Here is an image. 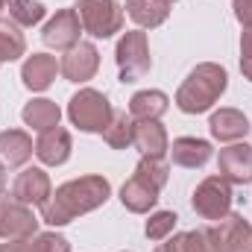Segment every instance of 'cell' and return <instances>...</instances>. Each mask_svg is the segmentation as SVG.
Instances as JSON below:
<instances>
[{"label": "cell", "mask_w": 252, "mask_h": 252, "mask_svg": "<svg viewBox=\"0 0 252 252\" xmlns=\"http://www.w3.org/2000/svg\"><path fill=\"white\" fill-rule=\"evenodd\" d=\"M112 196V185L106 176H79L70 179L50 193V199L41 205V220L47 226H67L79 214H88Z\"/></svg>", "instance_id": "1"}, {"label": "cell", "mask_w": 252, "mask_h": 252, "mask_svg": "<svg viewBox=\"0 0 252 252\" xmlns=\"http://www.w3.org/2000/svg\"><path fill=\"white\" fill-rule=\"evenodd\" d=\"M229 85V73L226 67L217 62H202L188 73V79L179 85L176 91V106L185 115H202L208 112L226 91Z\"/></svg>", "instance_id": "2"}, {"label": "cell", "mask_w": 252, "mask_h": 252, "mask_svg": "<svg viewBox=\"0 0 252 252\" xmlns=\"http://www.w3.org/2000/svg\"><path fill=\"white\" fill-rule=\"evenodd\" d=\"M67 118L79 132H100L103 135V129L115 118V109H112V103L103 91L79 88L67 103Z\"/></svg>", "instance_id": "3"}, {"label": "cell", "mask_w": 252, "mask_h": 252, "mask_svg": "<svg viewBox=\"0 0 252 252\" xmlns=\"http://www.w3.org/2000/svg\"><path fill=\"white\" fill-rule=\"evenodd\" d=\"M115 62L121 82H138L150 73L153 59H150V44H147V32L144 30H129L121 35L118 47H115Z\"/></svg>", "instance_id": "4"}, {"label": "cell", "mask_w": 252, "mask_h": 252, "mask_svg": "<svg viewBox=\"0 0 252 252\" xmlns=\"http://www.w3.org/2000/svg\"><path fill=\"white\" fill-rule=\"evenodd\" d=\"M79 24L94 38H112L124 30V9L118 0H76Z\"/></svg>", "instance_id": "5"}, {"label": "cell", "mask_w": 252, "mask_h": 252, "mask_svg": "<svg viewBox=\"0 0 252 252\" xmlns=\"http://www.w3.org/2000/svg\"><path fill=\"white\" fill-rule=\"evenodd\" d=\"M190 205L202 220H223L232 211V185L223 176H205L193 190Z\"/></svg>", "instance_id": "6"}, {"label": "cell", "mask_w": 252, "mask_h": 252, "mask_svg": "<svg viewBox=\"0 0 252 252\" xmlns=\"http://www.w3.org/2000/svg\"><path fill=\"white\" fill-rule=\"evenodd\" d=\"M217 252H252V226L244 220V214H226L217 220V226L205 229Z\"/></svg>", "instance_id": "7"}, {"label": "cell", "mask_w": 252, "mask_h": 252, "mask_svg": "<svg viewBox=\"0 0 252 252\" xmlns=\"http://www.w3.org/2000/svg\"><path fill=\"white\" fill-rule=\"evenodd\" d=\"M38 235V217L32 214L30 205L3 196L0 199V238L3 241H24Z\"/></svg>", "instance_id": "8"}, {"label": "cell", "mask_w": 252, "mask_h": 252, "mask_svg": "<svg viewBox=\"0 0 252 252\" xmlns=\"http://www.w3.org/2000/svg\"><path fill=\"white\" fill-rule=\"evenodd\" d=\"M85 30H82V24H79V15H76V9L70 6V9H59L47 24H44V30H41V38H44V44L47 47H53V50H70L73 44H79Z\"/></svg>", "instance_id": "9"}, {"label": "cell", "mask_w": 252, "mask_h": 252, "mask_svg": "<svg viewBox=\"0 0 252 252\" xmlns=\"http://www.w3.org/2000/svg\"><path fill=\"white\" fill-rule=\"evenodd\" d=\"M100 67V50L91 41H79L70 50H64L59 59V73L67 82H88Z\"/></svg>", "instance_id": "10"}, {"label": "cell", "mask_w": 252, "mask_h": 252, "mask_svg": "<svg viewBox=\"0 0 252 252\" xmlns=\"http://www.w3.org/2000/svg\"><path fill=\"white\" fill-rule=\"evenodd\" d=\"M217 170L229 185H250L252 182V147L250 144H229L217 156Z\"/></svg>", "instance_id": "11"}, {"label": "cell", "mask_w": 252, "mask_h": 252, "mask_svg": "<svg viewBox=\"0 0 252 252\" xmlns=\"http://www.w3.org/2000/svg\"><path fill=\"white\" fill-rule=\"evenodd\" d=\"M50 193H53V185H50V176L41 170V167H27V170H21L18 176H15V182H12V199H18V202H24V205H44L47 199H50Z\"/></svg>", "instance_id": "12"}, {"label": "cell", "mask_w": 252, "mask_h": 252, "mask_svg": "<svg viewBox=\"0 0 252 252\" xmlns=\"http://www.w3.org/2000/svg\"><path fill=\"white\" fill-rule=\"evenodd\" d=\"M70 150H73V141H70V132L64 126H53V129H44L38 132L35 138V156L41 164L47 167H59L70 158Z\"/></svg>", "instance_id": "13"}, {"label": "cell", "mask_w": 252, "mask_h": 252, "mask_svg": "<svg viewBox=\"0 0 252 252\" xmlns=\"http://www.w3.org/2000/svg\"><path fill=\"white\" fill-rule=\"evenodd\" d=\"M158 193H161V188L156 182H150L147 176H141L135 170L124 182V188H121V202H124L126 211H132V214H147L158 202Z\"/></svg>", "instance_id": "14"}, {"label": "cell", "mask_w": 252, "mask_h": 252, "mask_svg": "<svg viewBox=\"0 0 252 252\" xmlns=\"http://www.w3.org/2000/svg\"><path fill=\"white\" fill-rule=\"evenodd\" d=\"M56 73H59V62L50 53H32V56H27V62L21 64V79H24V85L30 91L50 88Z\"/></svg>", "instance_id": "15"}, {"label": "cell", "mask_w": 252, "mask_h": 252, "mask_svg": "<svg viewBox=\"0 0 252 252\" xmlns=\"http://www.w3.org/2000/svg\"><path fill=\"white\" fill-rule=\"evenodd\" d=\"M132 147H138L141 156H153V158H164L170 150L167 141V129L158 121H135V141Z\"/></svg>", "instance_id": "16"}, {"label": "cell", "mask_w": 252, "mask_h": 252, "mask_svg": "<svg viewBox=\"0 0 252 252\" xmlns=\"http://www.w3.org/2000/svg\"><path fill=\"white\" fill-rule=\"evenodd\" d=\"M170 158H173V164H179V167H188V170H196V167H205L208 164V158H211V144L208 141H202V138H176L173 144H170Z\"/></svg>", "instance_id": "17"}, {"label": "cell", "mask_w": 252, "mask_h": 252, "mask_svg": "<svg viewBox=\"0 0 252 252\" xmlns=\"http://www.w3.org/2000/svg\"><path fill=\"white\" fill-rule=\"evenodd\" d=\"M35 144L24 129H6L0 132V161L6 167H21L32 158Z\"/></svg>", "instance_id": "18"}, {"label": "cell", "mask_w": 252, "mask_h": 252, "mask_svg": "<svg viewBox=\"0 0 252 252\" xmlns=\"http://www.w3.org/2000/svg\"><path fill=\"white\" fill-rule=\"evenodd\" d=\"M208 129H211V135H214L217 141H223V144H235V141L247 138V132H250V121H247V115L238 112V109H220V112L211 115Z\"/></svg>", "instance_id": "19"}, {"label": "cell", "mask_w": 252, "mask_h": 252, "mask_svg": "<svg viewBox=\"0 0 252 252\" xmlns=\"http://www.w3.org/2000/svg\"><path fill=\"white\" fill-rule=\"evenodd\" d=\"M170 6L167 0H126V15L141 27V30H153V27H161L170 15Z\"/></svg>", "instance_id": "20"}, {"label": "cell", "mask_w": 252, "mask_h": 252, "mask_svg": "<svg viewBox=\"0 0 252 252\" xmlns=\"http://www.w3.org/2000/svg\"><path fill=\"white\" fill-rule=\"evenodd\" d=\"M170 109V97L164 91H138L132 100H129V115L132 121H158L164 112Z\"/></svg>", "instance_id": "21"}, {"label": "cell", "mask_w": 252, "mask_h": 252, "mask_svg": "<svg viewBox=\"0 0 252 252\" xmlns=\"http://www.w3.org/2000/svg\"><path fill=\"white\" fill-rule=\"evenodd\" d=\"M21 118H24V124L30 126L32 132H44V129L59 126V121H62V109H59L53 100L38 97V100H30V103L24 106Z\"/></svg>", "instance_id": "22"}, {"label": "cell", "mask_w": 252, "mask_h": 252, "mask_svg": "<svg viewBox=\"0 0 252 252\" xmlns=\"http://www.w3.org/2000/svg\"><path fill=\"white\" fill-rule=\"evenodd\" d=\"M27 53V38L12 18H0V64L15 62Z\"/></svg>", "instance_id": "23"}, {"label": "cell", "mask_w": 252, "mask_h": 252, "mask_svg": "<svg viewBox=\"0 0 252 252\" xmlns=\"http://www.w3.org/2000/svg\"><path fill=\"white\" fill-rule=\"evenodd\" d=\"M103 141H106L112 150H126V147H132V141H135V121H132V115H129V112H115L112 124L103 129Z\"/></svg>", "instance_id": "24"}, {"label": "cell", "mask_w": 252, "mask_h": 252, "mask_svg": "<svg viewBox=\"0 0 252 252\" xmlns=\"http://www.w3.org/2000/svg\"><path fill=\"white\" fill-rule=\"evenodd\" d=\"M6 9H9V18L18 27H32V24H38L47 15L44 3H38V0H9Z\"/></svg>", "instance_id": "25"}, {"label": "cell", "mask_w": 252, "mask_h": 252, "mask_svg": "<svg viewBox=\"0 0 252 252\" xmlns=\"http://www.w3.org/2000/svg\"><path fill=\"white\" fill-rule=\"evenodd\" d=\"M176 214L173 211H156L150 220H147V226H144V232H147V238L150 241H167L170 235H173V229H176Z\"/></svg>", "instance_id": "26"}, {"label": "cell", "mask_w": 252, "mask_h": 252, "mask_svg": "<svg viewBox=\"0 0 252 252\" xmlns=\"http://www.w3.org/2000/svg\"><path fill=\"white\" fill-rule=\"evenodd\" d=\"M141 176H147L150 182H156L158 188H164L167 185V179H170V164L164 161V158H153V156H141V161H138V167H135Z\"/></svg>", "instance_id": "27"}, {"label": "cell", "mask_w": 252, "mask_h": 252, "mask_svg": "<svg viewBox=\"0 0 252 252\" xmlns=\"http://www.w3.org/2000/svg\"><path fill=\"white\" fill-rule=\"evenodd\" d=\"M27 241H30V252H70V244L56 232H38Z\"/></svg>", "instance_id": "28"}, {"label": "cell", "mask_w": 252, "mask_h": 252, "mask_svg": "<svg viewBox=\"0 0 252 252\" xmlns=\"http://www.w3.org/2000/svg\"><path fill=\"white\" fill-rule=\"evenodd\" d=\"M179 250H182V252H217L205 229L182 232V235H179Z\"/></svg>", "instance_id": "29"}, {"label": "cell", "mask_w": 252, "mask_h": 252, "mask_svg": "<svg viewBox=\"0 0 252 252\" xmlns=\"http://www.w3.org/2000/svg\"><path fill=\"white\" fill-rule=\"evenodd\" d=\"M241 73L252 82V27H247L241 35Z\"/></svg>", "instance_id": "30"}, {"label": "cell", "mask_w": 252, "mask_h": 252, "mask_svg": "<svg viewBox=\"0 0 252 252\" xmlns=\"http://www.w3.org/2000/svg\"><path fill=\"white\" fill-rule=\"evenodd\" d=\"M232 9H235V18L244 30L252 27V0H232Z\"/></svg>", "instance_id": "31"}, {"label": "cell", "mask_w": 252, "mask_h": 252, "mask_svg": "<svg viewBox=\"0 0 252 252\" xmlns=\"http://www.w3.org/2000/svg\"><path fill=\"white\" fill-rule=\"evenodd\" d=\"M3 252H30V241L24 238V241H9V244H3Z\"/></svg>", "instance_id": "32"}, {"label": "cell", "mask_w": 252, "mask_h": 252, "mask_svg": "<svg viewBox=\"0 0 252 252\" xmlns=\"http://www.w3.org/2000/svg\"><path fill=\"white\" fill-rule=\"evenodd\" d=\"M153 252H182V250H179V235H176V238H170L167 244H158Z\"/></svg>", "instance_id": "33"}, {"label": "cell", "mask_w": 252, "mask_h": 252, "mask_svg": "<svg viewBox=\"0 0 252 252\" xmlns=\"http://www.w3.org/2000/svg\"><path fill=\"white\" fill-rule=\"evenodd\" d=\"M3 188H6V164L0 161V193H3Z\"/></svg>", "instance_id": "34"}, {"label": "cell", "mask_w": 252, "mask_h": 252, "mask_svg": "<svg viewBox=\"0 0 252 252\" xmlns=\"http://www.w3.org/2000/svg\"><path fill=\"white\" fill-rule=\"evenodd\" d=\"M6 6H9V0H0V12H3V9H6Z\"/></svg>", "instance_id": "35"}, {"label": "cell", "mask_w": 252, "mask_h": 252, "mask_svg": "<svg viewBox=\"0 0 252 252\" xmlns=\"http://www.w3.org/2000/svg\"><path fill=\"white\" fill-rule=\"evenodd\" d=\"M167 3H176V0H167Z\"/></svg>", "instance_id": "36"}, {"label": "cell", "mask_w": 252, "mask_h": 252, "mask_svg": "<svg viewBox=\"0 0 252 252\" xmlns=\"http://www.w3.org/2000/svg\"><path fill=\"white\" fill-rule=\"evenodd\" d=\"M0 252H3V244H0Z\"/></svg>", "instance_id": "37"}]
</instances>
